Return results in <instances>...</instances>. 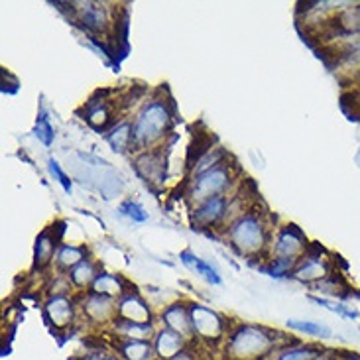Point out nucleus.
<instances>
[{"label":"nucleus","instance_id":"nucleus-30","mask_svg":"<svg viewBox=\"0 0 360 360\" xmlns=\"http://www.w3.org/2000/svg\"><path fill=\"white\" fill-rule=\"evenodd\" d=\"M108 360H117V359H108Z\"/></svg>","mask_w":360,"mask_h":360},{"label":"nucleus","instance_id":"nucleus-7","mask_svg":"<svg viewBox=\"0 0 360 360\" xmlns=\"http://www.w3.org/2000/svg\"><path fill=\"white\" fill-rule=\"evenodd\" d=\"M120 321H126V323H148L150 321V311L146 307V303L138 298H126V300L120 303Z\"/></svg>","mask_w":360,"mask_h":360},{"label":"nucleus","instance_id":"nucleus-11","mask_svg":"<svg viewBox=\"0 0 360 360\" xmlns=\"http://www.w3.org/2000/svg\"><path fill=\"white\" fill-rule=\"evenodd\" d=\"M46 311H48L49 319L53 321V325H58V327L71 323V303L65 300V298H53L48 303Z\"/></svg>","mask_w":360,"mask_h":360},{"label":"nucleus","instance_id":"nucleus-15","mask_svg":"<svg viewBox=\"0 0 360 360\" xmlns=\"http://www.w3.org/2000/svg\"><path fill=\"white\" fill-rule=\"evenodd\" d=\"M60 237H49V232H44L40 239H37L36 244V266L48 264V260L53 254V248H55V240Z\"/></svg>","mask_w":360,"mask_h":360},{"label":"nucleus","instance_id":"nucleus-6","mask_svg":"<svg viewBox=\"0 0 360 360\" xmlns=\"http://www.w3.org/2000/svg\"><path fill=\"white\" fill-rule=\"evenodd\" d=\"M303 234H301L300 228H295V225H289L284 232H282V237L277 240V258H291V260H295V256L300 254L301 246H303Z\"/></svg>","mask_w":360,"mask_h":360},{"label":"nucleus","instance_id":"nucleus-23","mask_svg":"<svg viewBox=\"0 0 360 360\" xmlns=\"http://www.w3.org/2000/svg\"><path fill=\"white\" fill-rule=\"evenodd\" d=\"M321 352H317L315 348L311 347H303V348H295V350H288L284 352L280 360H315Z\"/></svg>","mask_w":360,"mask_h":360},{"label":"nucleus","instance_id":"nucleus-14","mask_svg":"<svg viewBox=\"0 0 360 360\" xmlns=\"http://www.w3.org/2000/svg\"><path fill=\"white\" fill-rule=\"evenodd\" d=\"M288 327H289V329H295V331H301V333H305V335L319 336V338H329V336L333 335L331 327L317 323V321H301V319H289Z\"/></svg>","mask_w":360,"mask_h":360},{"label":"nucleus","instance_id":"nucleus-2","mask_svg":"<svg viewBox=\"0 0 360 360\" xmlns=\"http://www.w3.org/2000/svg\"><path fill=\"white\" fill-rule=\"evenodd\" d=\"M169 126V112L162 103H152L140 114L132 130V142L136 146H146L154 142Z\"/></svg>","mask_w":360,"mask_h":360},{"label":"nucleus","instance_id":"nucleus-17","mask_svg":"<svg viewBox=\"0 0 360 360\" xmlns=\"http://www.w3.org/2000/svg\"><path fill=\"white\" fill-rule=\"evenodd\" d=\"M110 311H112V303L105 295H95L87 303V313L93 319H105Z\"/></svg>","mask_w":360,"mask_h":360},{"label":"nucleus","instance_id":"nucleus-9","mask_svg":"<svg viewBox=\"0 0 360 360\" xmlns=\"http://www.w3.org/2000/svg\"><path fill=\"white\" fill-rule=\"evenodd\" d=\"M181 345H183V336L180 333H175V331H171V329H166L157 335L156 350L162 359L171 360L181 352Z\"/></svg>","mask_w":360,"mask_h":360},{"label":"nucleus","instance_id":"nucleus-10","mask_svg":"<svg viewBox=\"0 0 360 360\" xmlns=\"http://www.w3.org/2000/svg\"><path fill=\"white\" fill-rule=\"evenodd\" d=\"M164 319H166V323H168V329L180 333L181 336H187L189 333H193L191 317H189L187 311H185L183 307H180V305L169 307L168 311L164 313Z\"/></svg>","mask_w":360,"mask_h":360},{"label":"nucleus","instance_id":"nucleus-18","mask_svg":"<svg viewBox=\"0 0 360 360\" xmlns=\"http://www.w3.org/2000/svg\"><path fill=\"white\" fill-rule=\"evenodd\" d=\"M132 128L128 126V124H120L119 128H114L112 134L108 136V142L112 144V148L117 150V152H122V150H126V146L132 142V132H130Z\"/></svg>","mask_w":360,"mask_h":360},{"label":"nucleus","instance_id":"nucleus-26","mask_svg":"<svg viewBox=\"0 0 360 360\" xmlns=\"http://www.w3.org/2000/svg\"><path fill=\"white\" fill-rule=\"evenodd\" d=\"M120 211H122L124 215L130 216L132 221H138V223H142V221L148 218V215H146L144 211H142V207H140V205L132 203V201H126V203L120 207Z\"/></svg>","mask_w":360,"mask_h":360},{"label":"nucleus","instance_id":"nucleus-4","mask_svg":"<svg viewBox=\"0 0 360 360\" xmlns=\"http://www.w3.org/2000/svg\"><path fill=\"white\" fill-rule=\"evenodd\" d=\"M191 327L193 333H197L201 338H209V341L218 338L223 333V321L218 319V315L201 305L191 307Z\"/></svg>","mask_w":360,"mask_h":360},{"label":"nucleus","instance_id":"nucleus-3","mask_svg":"<svg viewBox=\"0 0 360 360\" xmlns=\"http://www.w3.org/2000/svg\"><path fill=\"white\" fill-rule=\"evenodd\" d=\"M230 237H232V242H234V246L239 248L240 252H254L264 242V232H262L260 223L256 218H250V216L240 218L230 230Z\"/></svg>","mask_w":360,"mask_h":360},{"label":"nucleus","instance_id":"nucleus-22","mask_svg":"<svg viewBox=\"0 0 360 360\" xmlns=\"http://www.w3.org/2000/svg\"><path fill=\"white\" fill-rule=\"evenodd\" d=\"M313 301H315V303H319V305L325 307V309L338 313V315L348 317V319H357V317H359V311H357V309H348L347 305H343V303H335V301H329V300H325V298H313Z\"/></svg>","mask_w":360,"mask_h":360},{"label":"nucleus","instance_id":"nucleus-8","mask_svg":"<svg viewBox=\"0 0 360 360\" xmlns=\"http://www.w3.org/2000/svg\"><path fill=\"white\" fill-rule=\"evenodd\" d=\"M225 207H227V201H225L223 195L211 197V199H207V201L197 209V213H195V221H197L199 225H203V227H209V225L215 223L216 218L223 216Z\"/></svg>","mask_w":360,"mask_h":360},{"label":"nucleus","instance_id":"nucleus-25","mask_svg":"<svg viewBox=\"0 0 360 360\" xmlns=\"http://www.w3.org/2000/svg\"><path fill=\"white\" fill-rule=\"evenodd\" d=\"M36 136L44 142L46 146L51 144V140H53V128L49 126L48 119L42 114L40 119H37V124H36Z\"/></svg>","mask_w":360,"mask_h":360},{"label":"nucleus","instance_id":"nucleus-27","mask_svg":"<svg viewBox=\"0 0 360 360\" xmlns=\"http://www.w3.org/2000/svg\"><path fill=\"white\" fill-rule=\"evenodd\" d=\"M49 171H51V173H55V178H58V181H60L61 185H63V189H65V191L67 193L71 191V181H69V178H67V175L61 171L60 164H58L55 160H49Z\"/></svg>","mask_w":360,"mask_h":360},{"label":"nucleus","instance_id":"nucleus-16","mask_svg":"<svg viewBox=\"0 0 360 360\" xmlns=\"http://www.w3.org/2000/svg\"><path fill=\"white\" fill-rule=\"evenodd\" d=\"M327 274V266L321 264L319 260H305V264L301 266L300 270H295V277L303 280V282H311V280H319Z\"/></svg>","mask_w":360,"mask_h":360},{"label":"nucleus","instance_id":"nucleus-21","mask_svg":"<svg viewBox=\"0 0 360 360\" xmlns=\"http://www.w3.org/2000/svg\"><path fill=\"white\" fill-rule=\"evenodd\" d=\"M98 295H103V293H119L120 291V282L117 280L114 276H108V274H103V276H98L95 280V286H93Z\"/></svg>","mask_w":360,"mask_h":360},{"label":"nucleus","instance_id":"nucleus-20","mask_svg":"<svg viewBox=\"0 0 360 360\" xmlns=\"http://www.w3.org/2000/svg\"><path fill=\"white\" fill-rule=\"evenodd\" d=\"M95 277V270H93V264L91 262H81L73 268L71 272V280L77 284V286H85L89 284L91 280Z\"/></svg>","mask_w":360,"mask_h":360},{"label":"nucleus","instance_id":"nucleus-28","mask_svg":"<svg viewBox=\"0 0 360 360\" xmlns=\"http://www.w3.org/2000/svg\"><path fill=\"white\" fill-rule=\"evenodd\" d=\"M345 360H360V357H359V354H348Z\"/></svg>","mask_w":360,"mask_h":360},{"label":"nucleus","instance_id":"nucleus-29","mask_svg":"<svg viewBox=\"0 0 360 360\" xmlns=\"http://www.w3.org/2000/svg\"><path fill=\"white\" fill-rule=\"evenodd\" d=\"M315 360H335V359H331V357H325V354H319V357H317Z\"/></svg>","mask_w":360,"mask_h":360},{"label":"nucleus","instance_id":"nucleus-13","mask_svg":"<svg viewBox=\"0 0 360 360\" xmlns=\"http://www.w3.org/2000/svg\"><path fill=\"white\" fill-rule=\"evenodd\" d=\"M181 260H183V264L187 266V268L195 270V274H201L207 282H211V284H221V277H218V274H216L215 268L209 266L207 262H203V260H199V258L193 256L191 252L181 254Z\"/></svg>","mask_w":360,"mask_h":360},{"label":"nucleus","instance_id":"nucleus-5","mask_svg":"<svg viewBox=\"0 0 360 360\" xmlns=\"http://www.w3.org/2000/svg\"><path fill=\"white\" fill-rule=\"evenodd\" d=\"M228 175L225 169L221 168H211L209 171H205L199 175V180L195 183V193L197 197H216L218 193L223 191V187L227 185Z\"/></svg>","mask_w":360,"mask_h":360},{"label":"nucleus","instance_id":"nucleus-24","mask_svg":"<svg viewBox=\"0 0 360 360\" xmlns=\"http://www.w3.org/2000/svg\"><path fill=\"white\" fill-rule=\"evenodd\" d=\"M83 262V252L79 248H73V246H65L60 252V264L61 266H77Z\"/></svg>","mask_w":360,"mask_h":360},{"label":"nucleus","instance_id":"nucleus-1","mask_svg":"<svg viewBox=\"0 0 360 360\" xmlns=\"http://www.w3.org/2000/svg\"><path fill=\"white\" fill-rule=\"evenodd\" d=\"M274 341L264 331L256 327H242L234 335L230 336V354L239 360H256L258 357H264L272 348Z\"/></svg>","mask_w":360,"mask_h":360},{"label":"nucleus","instance_id":"nucleus-19","mask_svg":"<svg viewBox=\"0 0 360 360\" xmlns=\"http://www.w3.org/2000/svg\"><path fill=\"white\" fill-rule=\"evenodd\" d=\"M122 354L128 360H146L150 357V345L146 341H130L122 347Z\"/></svg>","mask_w":360,"mask_h":360},{"label":"nucleus","instance_id":"nucleus-12","mask_svg":"<svg viewBox=\"0 0 360 360\" xmlns=\"http://www.w3.org/2000/svg\"><path fill=\"white\" fill-rule=\"evenodd\" d=\"M81 22L85 28L98 32L107 26V14L98 4H85L81 8Z\"/></svg>","mask_w":360,"mask_h":360}]
</instances>
